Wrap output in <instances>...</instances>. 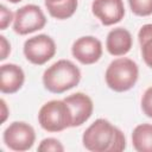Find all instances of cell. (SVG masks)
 Returning <instances> with one entry per match:
<instances>
[{"instance_id":"cell-14","label":"cell","mask_w":152,"mask_h":152,"mask_svg":"<svg viewBox=\"0 0 152 152\" xmlns=\"http://www.w3.org/2000/svg\"><path fill=\"white\" fill-rule=\"evenodd\" d=\"M44 4L49 14L59 20H64L72 17L78 6L77 0H64L58 4H48V2H44Z\"/></svg>"},{"instance_id":"cell-21","label":"cell","mask_w":152,"mask_h":152,"mask_svg":"<svg viewBox=\"0 0 152 152\" xmlns=\"http://www.w3.org/2000/svg\"><path fill=\"white\" fill-rule=\"evenodd\" d=\"M0 104H1V122H5L7 116H8V109H7L6 101L4 99H1L0 100Z\"/></svg>"},{"instance_id":"cell-17","label":"cell","mask_w":152,"mask_h":152,"mask_svg":"<svg viewBox=\"0 0 152 152\" xmlns=\"http://www.w3.org/2000/svg\"><path fill=\"white\" fill-rule=\"evenodd\" d=\"M38 151H40V152H63L64 146L56 138H45L39 142Z\"/></svg>"},{"instance_id":"cell-13","label":"cell","mask_w":152,"mask_h":152,"mask_svg":"<svg viewBox=\"0 0 152 152\" xmlns=\"http://www.w3.org/2000/svg\"><path fill=\"white\" fill-rule=\"evenodd\" d=\"M132 145L138 152H152V124H140L134 127Z\"/></svg>"},{"instance_id":"cell-1","label":"cell","mask_w":152,"mask_h":152,"mask_svg":"<svg viewBox=\"0 0 152 152\" xmlns=\"http://www.w3.org/2000/svg\"><path fill=\"white\" fill-rule=\"evenodd\" d=\"M43 84L53 94H62L76 87L81 81L80 68L69 59H59L45 69Z\"/></svg>"},{"instance_id":"cell-11","label":"cell","mask_w":152,"mask_h":152,"mask_svg":"<svg viewBox=\"0 0 152 152\" xmlns=\"http://www.w3.org/2000/svg\"><path fill=\"white\" fill-rule=\"evenodd\" d=\"M25 82L24 70L14 64L7 63L2 64L0 68V90L2 94H14L17 93Z\"/></svg>"},{"instance_id":"cell-22","label":"cell","mask_w":152,"mask_h":152,"mask_svg":"<svg viewBox=\"0 0 152 152\" xmlns=\"http://www.w3.org/2000/svg\"><path fill=\"white\" fill-rule=\"evenodd\" d=\"M62 1H64V0H44V2H48V4H58Z\"/></svg>"},{"instance_id":"cell-18","label":"cell","mask_w":152,"mask_h":152,"mask_svg":"<svg viewBox=\"0 0 152 152\" xmlns=\"http://www.w3.org/2000/svg\"><path fill=\"white\" fill-rule=\"evenodd\" d=\"M141 109L146 116L152 119V86L148 87L141 96Z\"/></svg>"},{"instance_id":"cell-9","label":"cell","mask_w":152,"mask_h":152,"mask_svg":"<svg viewBox=\"0 0 152 152\" xmlns=\"http://www.w3.org/2000/svg\"><path fill=\"white\" fill-rule=\"evenodd\" d=\"M91 12L102 25L110 26L122 20L125 5L122 0H94L91 2Z\"/></svg>"},{"instance_id":"cell-5","label":"cell","mask_w":152,"mask_h":152,"mask_svg":"<svg viewBox=\"0 0 152 152\" xmlns=\"http://www.w3.org/2000/svg\"><path fill=\"white\" fill-rule=\"evenodd\" d=\"M46 25V17L37 5L28 4L18 8L14 13L13 31L20 36L33 33Z\"/></svg>"},{"instance_id":"cell-6","label":"cell","mask_w":152,"mask_h":152,"mask_svg":"<svg viewBox=\"0 0 152 152\" xmlns=\"http://www.w3.org/2000/svg\"><path fill=\"white\" fill-rule=\"evenodd\" d=\"M5 145L12 151H27L36 141L34 128L25 121H13L10 124L2 134Z\"/></svg>"},{"instance_id":"cell-23","label":"cell","mask_w":152,"mask_h":152,"mask_svg":"<svg viewBox=\"0 0 152 152\" xmlns=\"http://www.w3.org/2000/svg\"><path fill=\"white\" fill-rule=\"evenodd\" d=\"M7 1H10V2H12V4H17V2H20V1H23V0H7Z\"/></svg>"},{"instance_id":"cell-3","label":"cell","mask_w":152,"mask_h":152,"mask_svg":"<svg viewBox=\"0 0 152 152\" xmlns=\"http://www.w3.org/2000/svg\"><path fill=\"white\" fill-rule=\"evenodd\" d=\"M38 122L48 132H61L72 127V114L64 100L45 102L38 112Z\"/></svg>"},{"instance_id":"cell-2","label":"cell","mask_w":152,"mask_h":152,"mask_svg":"<svg viewBox=\"0 0 152 152\" xmlns=\"http://www.w3.org/2000/svg\"><path fill=\"white\" fill-rule=\"evenodd\" d=\"M139 77L138 64L127 57H120L109 63L104 72V81L108 88L116 93L132 89Z\"/></svg>"},{"instance_id":"cell-8","label":"cell","mask_w":152,"mask_h":152,"mask_svg":"<svg viewBox=\"0 0 152 152\" xmlns=\"http://www.w3.org/2000/svg\"><path fill=\"white\" fill-rule=\"evenodd\" d=\"M102 43L94 36H83L77 38L72 46L71 53L81 64L89 65L96 63L102 56Z\"/></svg>"},{"instance_id":"cell-12","label":"cell","mask_w":152,"mask_h":152,"mask_svg":"<svg viewBox=\"0 0 152 152\" xmlns=\"http://www.w3.org/2000/svg\"><path fill=\"white\" fill-rule=\"evenodd\" d=\"M133 38L131 32L125 27L110 30L106 38V49L112 56H124L132 49Z\"/></svg>"},{"instance_id":"cell-16","label":"cell","mask_w":152,"mask_h":152,"mask_svg":"<svg viewBox=\"0 0 152 152\" xmlns=\"http://www.w3.org/2000/svg\"><path fill=\"white\" fill-rule=\"evenodd\" d=\"M131 11L139 17L152 14V0H128Z\"/></svg>"},{"instance_id":"cell-20","label":"cell","mask_w":152,"mask_h":152,"mask_svg":"<svg viewBox=\"0 0 152 152\" xmlns=\"http://www.w3.org/2000/svg\"><path fill=\"white\" fill-rule=\"evenodd\" d=\"M0 61H5L11 53V44L5 36H0Z\"/></svg>"},{"instance_id":"cell-15","label":"cell","mask_w":152,"mask_h":152,"mask_svg":"<svg viewBox=\"0 0 152 152\" xmlns=\"http://www.w3.org/2000/svg\"><path fill=\"white\" fill-rule=\"evenodd\" d=\"M138 40L141 48V56L147 66L152 69V24H145L138 32Z\"/></svg>"},{"instance_id":"cell-4","label":"cell","mask_w":152,"mask_h":152,"mask_svg":"<svg viewBox=\"0 0 152 152\" xmlns=\"http://www.w3.org/2000/svg\"><path fill=\"white\" fill-rule=\"evenodd\" d=\"M118 132V127L113 126L106 119H96L83 133L82 144L91 152H110Z\"/></svg>"},{"instance_id":"cell-19","label":"cell","mask_w":152,"mask_h":152,"mask_svg":"<svg viewBox=\"0 0 152 152\" xmlns=\"http://www.w3.org/2000/svg\"><path fill=\"white\" fill-rule=\"evenodd\" d=\"M14 20V14L5 5L0 6V30H6L7 26Z\"/></svg>"},{"instance_id":"cell-7","label":"cell","mask_w":152,"mask_h":152,"mask_svg":"<svg viewBox=\"0 0 152 152\" xmlns=\"http://www.w3.org/2000/svg\"><path fill=\"white\" fill-rule=\"evenodd\" d=\"M56 43L48 34H37L25 40L24 55L26 59L36 65H43L49 62L56 53Z\"/></svg>"},{"instance_id":"cell-10","label":"cell","mask_w":152,"mask_h":152,"mask_svg":"<svg viewBox=\"0 0 152 152\" xmlns=\"http://www.w3.org/2000/svg\"><path fill=\"white\" fill-rule=\"evenodd\" d=\"M63 100L70 107L72 114V127H78L89 120L94 110V103L90 96L78 91L64 97Z\"/></svg>"}]
</instances>
